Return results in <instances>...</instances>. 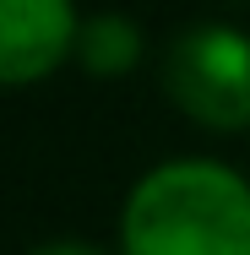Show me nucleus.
Masks as SVG:
<instances>
[{"label":"nucleus","instance_id":"1","mask_svg":"<svg viewBox=\"0 0 250 255\" xmlns=\"http://www.w3.org/2000/svg\"><path fill=\"white\" fill-rule=\"evenodd\" d=\"M125 255H250V185L207 157L158 163L120 212Z\"/></svg>","mask_w":250,"mask_h":255},{"label":"nucleus","instance_id":"4","mask_svg":"<svg viewBox=\"0 0 250 255\" xmlns=\"http://www.w3.org/2000/svg\"><path fill=\"white\" fill-rule=\"evenodd\" d=\"M136 60H142V27H136L131 16L98 11V16L82 22V33H76V65H82L87 76L114 82V76L136 71Z\"/></svg>","mask_w":250,"mask_h":255},{"label":"nucleus","instance_id":"5","mask_svg":"<svg viewBox=\"0 0 250 255\" xmlns=\"http://www.w3.org/2000/svg\"><path fill=\"white\" fill-rule=\"evenodd\" d=\"M27 255H103V250L87 239H49V245H33Z\"/></svg>","mask_w":250,"mask_h":255},{"label":"nucleus","instance_id":"2","mask_svg":"<svg viewBox=\"0 0 250 255\" xmlns=\"http://www.w3.org/2000/svg\"><path fill=\"white\" fill-rule=\"evenodd\" d=\"M163 93L207 130H250V38L191 22L163 49Z\"/></svg>","mask_w":250,"mask_h":255},{"label":"nucleus","instance_id":"3","mask_svg":"<svg viewBox=\"0 0 250 255\" xmlns=\"http://www.w3.org/2000/svg\"><path fill=\"white\" fill-rule=\"evenodd\" d=\"M82 16L71 0H0V87L44 82L76 54Z\"/></svg>","mask_w":250,"mask_h":255}]
</instances>
